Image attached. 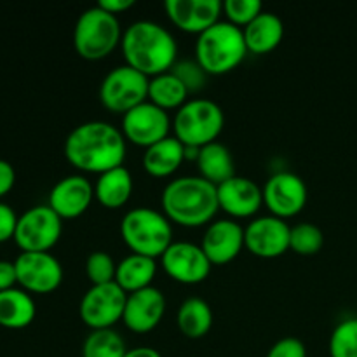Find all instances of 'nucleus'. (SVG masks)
Masks as SVG:
<instances>
[{
    "instance_id": "nucleus-1",
    "label": "nucleus",
    "mask_w": 357,
    "mask_h": 357,
    "mask_svg": "<svg viewBox=\"0 0 357 357\" xmlns=\"http://www.w3.org/2000/svg\"><path fill=\"white\" fill-rule=\"evenodd\" d=\"M126 138L110 122L89 121L70 131L65 139V157L84 173H107L124 166Z\"/></svg>"
},
{
    "instance_id": "nucleus-2",
    "label": "nucleus",
    "mask_w": 357,
    "mask_h": 357,
    "mask_svg": "<svg viewBox=\"0 0 357 357\" xmlns=\"http://www.w3.org/2000/svg\"><path fill=\"white\" fill-rule=\"evenodd\" d=\"M126 65L146 77L169 72L178 61V45L173 33L160 23L138 20L129 24L121 40Z\"/></svg>"
},
{
    "instance_id": "nucleus-3",
    "label": "nucleus",
    "mask_w": 357,
    "mask_h": 357,
    "mask_svg": "<svg viewBox=\"0 0 357 357\" xmlns=\"http://www.w3.org/2000/svg\"><path fill=\"white\" fill-rule=\"evenodd\" d=\"M162 213L181 227H202L213 220L218 204V188L202 176H180L164 187Z\"/></svg>"
},
{
    "instance_id": "nucleus-4",
    "label": "nucleus",
    "mask_w": 357,
    "mask_h": 357,
    "mask_svg": "<svg viewBox=\"0 0 357 357\" xmlns=\"http://www.w3.org/2000/svg\"><path fill=\"white\" fill-rule=\"evenodd\" d=\"M243 28L230 21H222L197 35L195 59L208 75H222L232 72L248 54Z\"/></svg>"
},
{
    "instance_id": "nucleus-5",
    "label": "nucleus",
    "mask_w": 357,
    "mask_h": 357,
    "mask_svg": "<svg viewBox=\"0 0 357 357\" xmlns=\"http://www.w3.org/2000/svg\"><path fill=\"white\" fill-rule=\"evenodd\" d=\"M121 236L132 253L159 258L173 244V227L157 209L135 208L122 216Z\"/></svg>"
},
{
    "instance_id": "nucleus-6",
    "label": "nucleus",
    "mask_w": 357,
    "mask_h": 357,
    "mask_svg": "<svg viewBox=\"0 0 357 357\" xmlns=\"http://www.w3.org/2000/svg\"><path fill=\"white\" fill-rule=\"evenodd\" d=\"M121 40L122 28L119 17L100 6L84 10L73 28V47L80 58L89 61L107 58Z\"/></svg>"
},
{
    "instance_id": "nucleus-7",
    "label": "nucleus",
    "mask_w": 357,
    "mask_h": 357,
    "mask_svg": "<svg viewBox=\"0 0 357 357\" xmlns=\"http://www.w3.org/2000/svg\"><path fill=\"white\" fill-rule=\"evenodd\" d=\"M223 124L225 115L216 101L208 98H192L178 108L173 119V131L183 145L202 149L216 142L223 131Z\"/></svg>"
},
{
    "instance_id": "nucleus-8",
    "label": "nucleus",
    "mask_w": 357,
    "mask_h": 357,
    "mask_svg": "<svg viewBox=\"0 0 357 357\" xmlns=\"http://www.w3.org/2000/svg\"><path fill=\"white\" fill-rule=\"evenodd\" d=\"M150 77L129 65L115 66L105 75L100 86V100L115 114H128L149 100Z\"/></svg>"
},
{
    "instance_id": "nucleus-9",
    "label": "nucleus",
    "mask_w": 357,
    "mask_h": 357,
    "mask_svg": "<svg viewBox=\"0 0 357 357\" xmlns=\"http://www.w3.org/2000/svg\"><path fill=\"white\" fill-rule=\"evenodd\" d=\"M63 218L49 204L33 206L17 220L14 243L23 253L49 251L63 232Z\"/></svg>"
},
{
    "instance_id": "nucleus-10",
    "label": "nucleus",
    "mask_w": 357,
    "mask_h": 357,
    "mask_svg": "<svg viewBox=\"0 0 357 357\" xmlns=\"http://www.w3.org/2000/svg\"><path fill=\"white\" fill-rule=\"evenodd\" d=\"M128 293L117 282L91 286L84 293L79 305L80 319L91 330H107L115 323L122 321L126 309Z\"/></svg>"
},
{
    "instance_id": "nucleus-11",
    "label": "nucleus",
    "mask_w": 357,
    "mask_h": 357,
    "mask_svg": "<svg viewBox=\"0 0 357 357\" xmlns=\"http://www.w3.org/2000/svg\"><path fill=\"white\" fill-rule=\"evenodd\" d=\"M16 265L17 284L21 289L38 295L52 293L59 288L63 281V267L58 258L49 251L38 253H23L14 260Z\"/></svg>"
},
{
    "instance_id": "nucleus-12",
    "label": "nucleus",
    "mask_w": 357,
    "mask_h": 357,
    "mask_svg": "<svg viewBox=\"0 0 357 357\" xmlns=\"http://www.w3.org/2000/svg\"><path fill=\"white\" fill-rule=\"evenodd\" d=\"M171 126L173 122H171L167 112L149 100L122 115L124 138L135 145L145 146V149L167 138Z\"/></svg>"
},
{
    "instance_id": "nucleus-13",
    "label": "nucleus",
    "mask_w": 357,
    "mask_h": 357,
    "mask_svg": "<svg viewBox=\"0 0 357 357\" xmlns=\"http://www.w3.org/2000/svg\"><path fill=\"white\" fill-rule=\"evenodd\" d=\"M307 199L309 192L305 181L291 171H279L265 181L264 204L278 218L298 215L305 208Z\"/></svg>"
},
{
    "instance_id": "nucleus-14",
    "label": "nucleus",
    "mask_w": 357,
    "mask_h": 357,
    "mask_svg": "<svg viewBox=\"0 0 357 357\" xmlns=\"http://www.w3.org/2000/svg\"><path fill=\"white\" fill-rule=\"evenodd\" d=\"M160 261L166 274L181 284H199L208 279L213 267L201 244L188 241H173L166 253L160 257Z\"/></svg>"
},
{
    "instance_id": "nucleus-15",
    "label": "nucleus",
    "mask_w": 357,
    "mask_h": 357,
    "mask_svg": "<svg viewBox=\"0 0 357 357\" xmlns=\"http://www.w3.org/2000/svg\"><path fill=\"white\" fill-rule=\"evenodd\" d=\"M291 227L274 215L258 216L244 229V246L260 258H275L289 250Z\"/></svg>"
},
{
    "instance_id": "nucleus-16",
    "label": "nucleus",
    "mask_w": 357,
    "mask_h": 357,
    "mask_svg": "<svg viewBox=\"0 0 357 357\" xmlns=\"http://www.w3.org/2000/svg\"><path fill=\"white\" fill-rule=\"evenodd\" d=\"M166 312V296L155 286L128 293L122 321L135 333H149L155 330Z\"/></svg>"
},
{
    "instance_id": "nucleus-17",
    "label": "nucleus",
    "mask_w": 357,
    "mask_h": 357,
    "mask_svg": "<svg viewBox=\"0 0 357 357\" xmlns=\"http://www.w3.org/2000/svg\"><path fill=\"white\" fill-rule=\"evenodd\" d=\"M201 248L213 265H225L244 248V229L236 220H215L202 236Z\"/></svg>"
},
{
    "instance_id": "nucleus-18",
    "label": "nucleus",
    "mask_w": 357,
    "mask_h": 357,
    "mask_svg": "<svg viewBox=\"0 0 357 357\" xmlns=\"http://www.w3.org/2000/svg\"><path fill=\"white\" fill-rule=\"evenodd\" d=\"M220 209L234 218H250L260 211L264 204V188L246 176H232L218 187Z\"/></svg>"
},
{
    "instance_id": "nucleus-19",
    "label": "nucleus",
    "mask_w": 357,
    "mask_h": 357,
    "mask_svg": "<svg viewBox=\"0 0 357 357\" xmlns=\"http://www.w3.org/2000/svg\"><path fill=\"white\" fill-rule=\"evenodd\" d=\"M164 9L169 20L180 30L201 35L209 26L218 23L223 2L220 0H166Z\"/></svg>"
},
{
    "instance_id": "nucleus-20",
    "label": "nucleus",
    "mask_w": 357,
    "mask_h": 357,
    "mask_svg": "<svg viewBox=\"0 0 357 357\" xmlns=\"http://www.w3.org/2000/svg\"><path fill=\"white\" fill-rule=\"evenodd\" d=\"M93 199L94 185L84 174H68L49 192V206L61 218H77L84 215Z\"/></svg>"
},
{
    "instance_id": "nucleus-21",
    "label": "nucleus",
    "mask_w": 357,
    "mask_h": 357,
    "mask_svg": "<svg viewBox=\"0 0 357 357\" xmlns=\"http://www.w3.org/2000/svg\"><path fill=\"white\" fill-rule=\"evenodd\" d=\"M243 33L248 51L255 54H265L274 51L281 44L284 37V24L278 14L261 10L251 23L243 28Z\"/></svg>"
},
{
    "instance_id": "nucleus-22",
    "label": "nucleus",
    "mask_w": 357,
    "mask_h": 357,
    "mask_svg": "<svg viewBox=\"0 0 357 357\" xmlns=\"http://www.w3.org/2000/svg\"><path fill=\"white\" fill-rule=\"evenodd\" d=\"M185 160V145L176 136H167L160 142L145 149L143 167L155 178H166L173 174Z\"/></svg>"
},
{
    "instance_id": "nucleus-23",
    "label": "nucleus",
    "mask_w": 357,
    "mask_h": 357,
    "mask_svg": "<svg viewBox=\"0 0 357 357\" xmlns=\"http://www.w3.org/2000/svg\"><path fill=\"white\" fill-rule=\"evenodd\" d=\"M37 316L35 300L21 288L0 291V326L7 330H23Z\"/></svg>"
},
{
    "instance_id": "nucleus-24",
    "label": "nucleus",
    "mask_w": 357,
    "mask_h": 357,
    "mask_svg": "<svg viewBox=\"0 0 357 357\" xmlns=\"http://www.w3.org/2000/svg\"><path fill=\"white\" fill-rule=\"evenodd\" d=\"M157 274L155 258L145 257V255L131 253L122 258L117 264L115 272V282L124 289L126 293H135L143 288L152 286L153 278Z\"/></svg>"
},
{
    "instance_id": "nucleus-25",
    "label": "nucleus",
    "mask_w": 357,
    "mask_h": 357,
    "mask_svg": "<svg viewBox=\"0 0 357 357\" xmlns=\"http://www.w3.org/2000/svg\"><path fill=\"white\" fill-rule=\"evenodd\" d=\"M132 194V176L124 166L101 173L94 185V197L105 208L117 209L122 208L131 199Z\"/></svg>"
},
{
    "instance_id": "nucleus-26",
    "label": "nucleus",
    "mask_w": 357,
    "mask_h": 357,
    "mask_svg": "<svg viewBox=\"0 0 357 357\" xmlns=\"http://www.w3.org/2000/svg\"><path fill=\"white\" fill-rule=\"evenodd\" d=\"M197 166L201 176L211 181L216 187L236 176V164H234L232 153L220 142H213L199 150Z\"/></svg>"
},
{
    "instance_id": "nucleus-27",
    "label": "nucleus",
    "mask_w": 357,
    "mask_h": 357,
    "mask_svg": "<svg viewBox=\"0 0 357 357\" xmlns=\"http://www.w3.org/2000/svg\"><path fill=\"white\" fill-rule=\"evenodd\" d=\"M176 324L181 333L188 338H202L213 326V310L206 300L190 296L180 305Z\"/></svg>"
},
{
    "instance_id": "nucleus-28",
    "label": "nucleus",
    "mask_w": 357,
    "mask_h": 357,
    "mask_svg": "<svg viewBox=\"0 0 357 357\" xmlns=\"http://www.w3.org/2000/svg\"><path fill=\"white\" fill-rule=\"evenodd\" d=\"M188 94L190 93L187 91L185 84L171 70L155 77H150L149 101L164 108L166 112L171 108L183 107L188 101Z\"/></svg>"
},
{
    "instance_id": "nucleus-29",
    "label": "nucleus",
    "mask_w": 357,
    "mask_h": 357,
    "mask_svg": "<svg viewBox=\"0 0 357 357\" xmlns=\"http://www.w3.org/2000/svg\"><path fill=\"white\" fill-rule=\"evenodd\" d=\"M126 352L124 338L114 328L93 330L82 344V357H124Z\"/></svg>"
},
{
    "instance_id": "nucleus-30",
    "label": "nucleus",
    "mask_w": 357,
    "mask_h": 357,
    "mask_svg": "<svg viewBox=\"0 0 357 357\" xmlns=\"http://www.w3.org/2000/svg\"><path fill=\"white\" fill-rule=\"evenodd\" d=\"M324 244V234L317 225L310 222L296 223L291 227V236H289V250L295 251L302 257L319 253Z\"/></svg>"
},
{
    "instance_id": "nucleus-31",
    "label": "nucleus",
    "mask_w": 357,
    "mask_h": 357,
    "mask_svg": "<svg viewBox=\"0 0 357 357\" xmlns=\"http://www.w3.org/2000/svg\"><path fill=\"white\" fill-rule=\"evenodd\" d=\"M331 357H357V317H347L335 326L330 337Z\"/></svg>"
},
{
    "instance_id": "nucleus-32",
    "label": "nucleus",
    "mask_w": 357,
    "mask_h": 357,
    "mask_svg": "<svg viewBox=\"0 0 357 357\" xmlns=\"http://www.w3.org/2000/svg\"><path fill=\"white\" fill-rule=\"evenodd\" d=\"M117 264L107 251H93L86 260V274L91 284H107L115 281Z\"/></svg>"
},
{
    "instance_id": "nucleus-33",
    "label": "nucleus",
    "mask_w": 357,
    "mask_h": 357,
    "mask_svg": "<svg viewBox=\"0 0 357 357\" xmlns=\"http://www.w3.org/2000/svg\"><path fill=\"white\" fill-rule=\"evenodd\" d=\"M171 72L185 84L187 91L190 94L199 93V91L204 89L206 80H208V73L197 63V59H180L173 65Z\"/></svg>"
},
{
    "instance_id": "nucleus-34",
    "label": "nucleus",
    "mask_w": 357,
    "mask_h": 357,
    "mask_svg": "<svg viewBox=\"0 0 357 357\" xmlns=\"http://www.w3.org/2000/svg\"><path fill=\"white\" fill-rule=\"evenodd\" d=\"M223 13L227 21L244 28L261 13V2L260 0H225Z\"/></svg>"
},
{
    "instance_id": "nucleus-35",
    "label": "nucleus",
    "mask_w": 357,
    "mask_h": 357,
    "mask_svg": "<svg viewBox=\"0 0 357 357\" xmlns=\"http://www.w3.org/2000/svg\"><path fill=\"white\" fill-rule=\"evenodd\" d=\"M267 357H307V349L298 338L286 337L272 345Z\"/></svg>"
},
{
    "instance_id": "nucleus-36",
    "label": "nucleus",
    "mask_w": 357,
    "mask_h": 357,
    "mask_svg": "<svg viewBox=\"0 0 357 357\" xmlns=\"http://www.w3.org/2000/svg\"><path fill=\"white\" fill-rule=\"evenodd\" d=\"M17 220H20V216L16 215V211L9 204L0 201V244L14 239Z\"/></svg>"
},
{
    "instance_id": "nucleus-37",
    "label": "nucleus",
    "mask_w": 357,
    "mask_h": 357,
    "mask_svg": "<svg viewBox=\"0 0 357 357\" xmlns=\"http://www.w3.org/2000/svg\"><path fill=\"white\" fill-rule=\"evenodd\" d=\"M14 183H16V171H14L13 164L0 159V199L6 197L13 190Z\"/></svg>"
},
{
    "instance_id": "nucleus-38",
    "label": "nucleus",
    "mask_w": 357,
    "mask_h": 357,
    "mask_svg": "<svg viewBox=\"0 0 357 357\" xmlns=\"http://www.w3.org/2000/svg\"><path fill=\"white\" fill-rule=\"evenodd\" d=\"M16 284L17 275L14 261L0 260V291H7V289L16 288Z\"/></svg>"
},
{
    "instance_id": "nucleus-39",
    "label": "nucleus",
    "mask_w": 357,
    "mask_h": 357,
    "mask_svg": "<svg viewBox=\"0 0 357 357\" xmlns=\"http://www.w3.org/2000/svg\"><path fill=\"white\" fill-rule=\"evenodd\" d=\"M98 6L117 16L119 13H124L129 7L135 6V0H101V2H98Z\"/></svg>"
},
{
    "instance_id": "nucleus-40",
    "label": "nucleus",
    "mask_w": 357,
    "mask_h": 357,
    "mask_svg": "<svg viewBox=\"0 0 357 357\" xmlns=\"http://www.w3.org/2000/svg\"><path fill=\"white\" fill-rule=\"evenodd\" d=\"M124 357H162L160 352L153 347H135L128 349Z\"/></svg>"
}]
</instances>
